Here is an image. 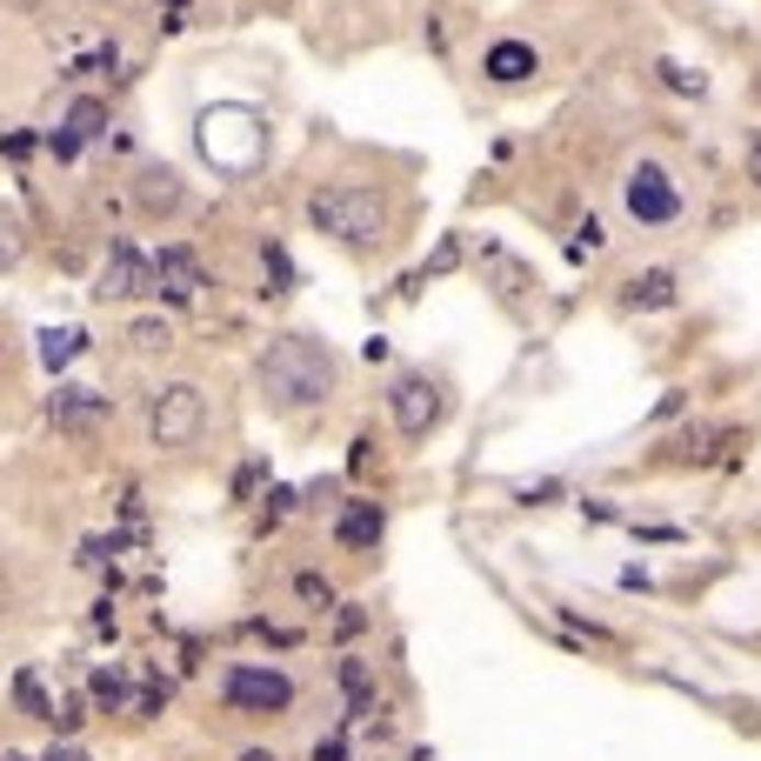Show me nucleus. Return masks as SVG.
<instances>
[{"label":"nucleus","mask_w":761,"mask_h":761,"mask_svg":"<svg viewBox=\"0 0 761 761\" xmlns=\"http://www.w3.org/2000/svg\"><path fill=\"white\" fill-rule=\"evenodd\" d=\"M0 761H27V754H0Z\"/></svg>","instance_id":"obj_30"},{"label":"nucleus","mask_w":761,"mask_h":761,"mask_svg":"<svg viewBox=\"0 0 761 761\" xmlns=\"http://www.w3.org/2000/svg\"><path fill=\"white\" fill-rule=\"evenodd\" d=\"M388 407H394V428H401L407 441H421V435L441 421L448 401H441V381H435V374H401V381L388 388Z\"/></svg>","instance_id":"obj_5"},{"label":"nucleus","mask_w":761,"mask_h":761,"mask_svg":"<svg viewBox=\"0 0 761 761\" xmlns=\"http://www.w3.org/2000/svg\"><path fill=\"white\" fill-rule=\"evenodd\" d=\"M94 702H101V708H121V702H127V682H121V674H94Z\"/></svg>","instance_id":"obj_21"},{"label":"nucleus","mask_w":761,"mask_h":761,"mask_svg":"<svg viewBox=\"0 0 761 761\" xmlns=\"http://www.w3.org/2000/svg\"><path fill=\"white\" fill-rule=\"evenodd\" d=\"M127 342L154 355V348H167V342H175V334H167V321H134V327H127Z\"/></svg>","instance_id":"obj_19"},{"label":"nucleus","mask_w":761,"mask_h":761,"mask_svg":"<svg viewBox=\"0 0 761 761\" xmlns=\"http://www.w3.org/2000/svg\"><path fill=\"white\" fill-rule=\"evenodd\" d=\"M240 761H275V748H247V754H240Z\"/></svg>","instance_id":"obj_28"},{"label":"nucleus","mask_w":761,"mask_h":761,"mask_svg":"<svg viewBox=\"0 0 761 761\" xmlns=\"http://www.w3.org/2000/svg\"><path fill=\"white\" fill-rule=\"evenodd\" d=\"M134 201H141L147 214H175V208H181L188 194H181V181H175V175H167V167H160V175H147V181L134 188Z\"/></svg>","instance_id":"obj_14"},{"label":"nucleus","mask_w":761,"mask_h":761,"mask_svg":"<svg viewBox=\"0 0 761 761\" xmlns=\"http://www.w3.org/2000/svg\"><path fill=\"white\" fill-rule=\"evenodd\" d=\"M361 628H368V615H361V608L348 602V608H342V635H361Z\"/></svg>","instance_id":"obj_25"},{"label":"nucleus","mask_w":761,"mask_h":761,"mask_svg":"<svg viewBox=\"0 0 761 761\" xmlns=\"http://www.w3.org/2000/svg\"><path fill=\"white\" fill-rule=\"evenodd\" d=\"M261 388L275 407H321L334 394V355L314 342V334H281V342L261 355Z\"/></svg>","instance_id":"obj_1"},{"label":"nucleus","mask_w":761,"mask_h":761,"mask_svg":"<svg viewBox=\"0 0 761 761\" xmlns=\"http://www.w3.org/2000/svg\"><path fill=\"white\" fill-rule=\"evenodd\" d=\"M481 275L507 294V301H522V294H535V268L522 261V254H507V247H481Z\"/></svg>","instance_id":"obj_10"},{"label":"nucleus","mask_w":761,"mask_h":761,"mask_svg":"<svg viewBox=\"0 0 761 761\" xmlns=\"http://www.w3.org/2000/svg\"><path fill=\"white\" fill-rule=\"evenodd\" d=\"M201 428H208V394H201L194 381H167V388L154 394V407H147L154 448H194Z\"/></svg>","instance_id":"obj_3"},{"label":"nucleus","mask_w":761,"mask_h":761,"mask_svg":"<svg viewBox=\"0 0 761 761\" xmlns=\"http://www.w3.org/2000/svg\"><path fill=\"white\" fill-rule=\"evenodd\" d=\"M147 268H154V288H147V294H167V301H188L194 288H208V275H201V261H194L188 247H160Z\"/></svg>","instance_id":"obj_9"},{"label":"nucleus","mask_w":761,"mask_h":761,"mask_svg":"<svg viewBox=\"0 0 761 761\" xmlns=\"http://www.w3.org/2000/svg\"><path fill=\"white\" fill-rule=\"evenodd\" d=\"M342 689H348L355 708H368V668H361V661H342Z\"/></svg>","instance_id":"obj_20"},{"label":"nucleus","mask_w":761,"mask_h":761,"mask_svg":"<svg viewBox=\"0 0 761 761\" xmlns=\"http://www.w3.org/2000/svg\"><path fill=\"white\" fill-rule=\"evenodd\" d=\"M307 221L321 234H334V240H348V247H374L388 234V201L374 188H361V181H334V188H321L307 201Z\"/></svg>","instance_id":"obj_2"},{"label":"nucleus","mask_w":761,"mask_h":761,"mask_svg":"<svg viewBox=\"0 0 761 761\" xmlns=\"http://www.w3.org/2000/svg\"><path fill=\"white\" fill-rule=\"evenodd\" d=\"M101 121H108L101 101H80V108L67 114V134H74V141H88V134H101Z\"/></svg>","instance_id":"obj_18"},{"label":"nucleus","mask_w":761,"mask_h":761,"mask_svg":"<svg viewBox=\"0 0 761 761\" xmlns=\"http://www.w3.org/2000/svg\"><path fill=\"white\" fill-rule=\"evenodd\" d=\"M748 181H754V188H761V127H754V134H748Z\"/></svg>","instance_id":"obj_24"},{"label":"nucleus","mask_w":761,"mask_h":761,"mask_svg":"<svg viewBox=\"0 0 761 761\" xmlns=\"http://www.w3.org/2000/svg\"><path fill=\"white\" fill-rule=\"evenodd\" d=\"M47 761H88V754H80V748H54Z\"/></svg>","instance_id":"obj_27"},{"label":"nucleus","mask_w":761,"mask_h":761,"mask_svg":"<svg viewBox=\"0 0 761 761\" xmlns=\"http://www.w3.org/2000/svg\"><path fill=\"white\" fill-rule=\"evenodd\" d=\"M314 761H348V748H342V741H321V748H314Z\"/></svg>","instance_id":"obj_26"},{"label":"nucleus","mask_w":761,"mask_h":761,"mask_svg":"<svg viewBox=\"0 0 761 761\" xmlns=\"http://www.w3.org/2000/svg\"><path fill=\"white\" fill-rule=\"evenodd\" d=\"M147 288H154L147 254H141L134 240H114V247H108V268H101V281H94V294H101V301H127V294H147Z\"/></svg>","instance_id":"obj_7"},{"label":"nucleus","mask_w":761,"mask_h":761,"mask_svg":"<svg viewBox=\"0 0 761 761\" xmlns=\"http://www.w3.org/2000/svg\"><path fill=\"white\" fill-rule=\"evenodd\" d=\"M628 214L641 221V227H668L674 214H682V194H674V181H668V167H654V160H635L628 167Z\"/></svg>","instance_id":"obj_6"},{"label":"nucleus","mask_w":761,"mask_h":761,"mask_svg":"<svg viewBox=\"0 0 761 761\" xmlns=\"http://www.w3.org/2000/svg\"><path fill=\"white\" fill-rule=\"evenodd\" d=\"M108 414H114V401L94 394V388H54V394H47V421H54V428H67V435H94Z\"/></svg>","instance_id":"obj_8"},{"label":"nucleus","mask_w":761,"mask_h":761,"mask_svg":"<svg viewBox=\"0 0 761 761\" xmlns=\"http://www.w3.org/2000/svg\"><path fill=\"white\" fill-rule=\"evenodd\" d=\"M628 301H635V307H668V301H674V275H668V268L635 275V281H628Z\"/></svg>","instance_id":"obj_15"},{"label":"nucleus","mask_w":761,"mask_h":761,"mask_svg":"<svg viewBox=\"0 0 761 761\" xmlns=\"http://www.w3.org/2000/svg\"><path fill=\"white\" fill-rule=\"evenodd\" d=\"M80 348H88V334H80V327H47V334H41V368H47V374H60Z\"/></svg>","instance_id":"obj_13"},{"label":"nucleus","mask_w":761,"mask_h":761,"mask_svg":"<svg viewBox=\"0 0 761 761\" xmlns=\"http://www.w3.org/2000/svg\"><path fill=\"white\" fill-rule=\"evenodd\" d=\"M8 8H34V0H8Z\"/></svg>","instance_id":"obj_29"},{"label":"nucleus","mask_w":761,"mask_h":761,"mask_svg":"<svg viewBox=\"0 0 761 761\" xmlns=\"http://www.w3.org/2000/svg\"><path fill=\"white\" fill-rule=\"evenodd\" d=\"M654 74H661V80H668V88H674V94H695V101H702V94H708V80H702V74H695V67H682V60H661V67H654Z\"/></svg>","instance_id":"obj_17"},{"label":"nucleus","mask_w":761,"mask_h":761,"mask_svg":"<svg viewBox=\"0 0 761 761\" xmlns=\"http://www.w3.org/2000/svg\"><path fill=\"white\" fill-rule=\"evenodd\" d=\"M455 261H461V247H455V240H441V247L428 254V268H421V275H448Z\"/></svg>","instance_id":"obj_22"},{"label":"nucleus","mask_w":761,"mask_h":761,"mask_svg":"<svg viewBox=\"0 0 761 761\" xmlns=\"http://www.w3.org/2000/svg\"><path fill=\"white\" fill-rule=\"evenodd\" d=\"M334 541L342 548H374L381 541V507L374 501H348V515L334 522Z\"/></svg>","instance_id":"obj_12"},{"label":"nucleus","mask_w":761,"mask_h":761,"mask_svg":"<svg viewBox=\"0 0 761 761\" xmlns=\"http://www.w3.org/2000/svg\"><path fill=\"white\" fill-rule=\"evenodd\" d=\"M14 702H21L34 721H54V702H47V689H41V674H34V668H27L21 682H14Z\"/></svg>","instance_id":"obj_16"},{"label":"nucleus","mask_w":761,"mask_h":761,"mask_svg":"<svg viewBox=\"0 0 761 761\" xmlns=\"http://www.w3.org/2000/svg\"><path fill=\"white\" fill-rule=\"evenodd\" d=\"M481 74H488V80H501V88H515V80H528V74H535V47H528V41H494V47H488V60H481Z\"/></svg>","instance_id":"obj_11"},{"label":"nucleus","mask_w":761,"mask_h":761,"mask_svg":"<svg viewBox=\"0 0 761 761\" xmlns=\"http://www.w3.org/2000/svg\"><path fill=\"white\" fill-rule=\"evenodd\" d=\"M294 587H301V602H321V608H327V602H334V587H327V581H321V574H301V581H294Z\"/></svg>","instance_id":"obj_23"},{"label":"nucleus","mask_w":761,"mask_h":761,"mask_svg":"<svg viewBox=\"0 0 761 761\" xmlns=\"http://www.w3.org/2000/svg\"><path fill=\"white\" fill-rule=\"evenodd\" d=\"M221 695L234 702V708H247V715H281L288 702H294V682L281 668H227V682H221Z\"/></svg>","instance_id":"obj_4"}]
</instances>
